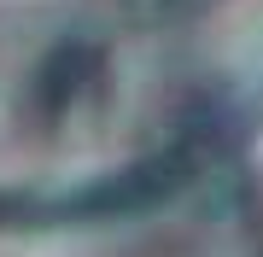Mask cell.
<instances>
[{
	"mask_svg": "<svg viewBox=\"0 0 263 257\" xmlns=\"http://www.w3.org/2000/svg\"><path fill=\"white\" fill-rule=\"evenodd\" d=\"M199 6H211V0H129L135 18H187Z\"/></svg>",
	"mask_w": 263,
	"mask_h": 257,
	"instance_id": "6da1fadb",
	"label": "cell"
}]
</instances>
